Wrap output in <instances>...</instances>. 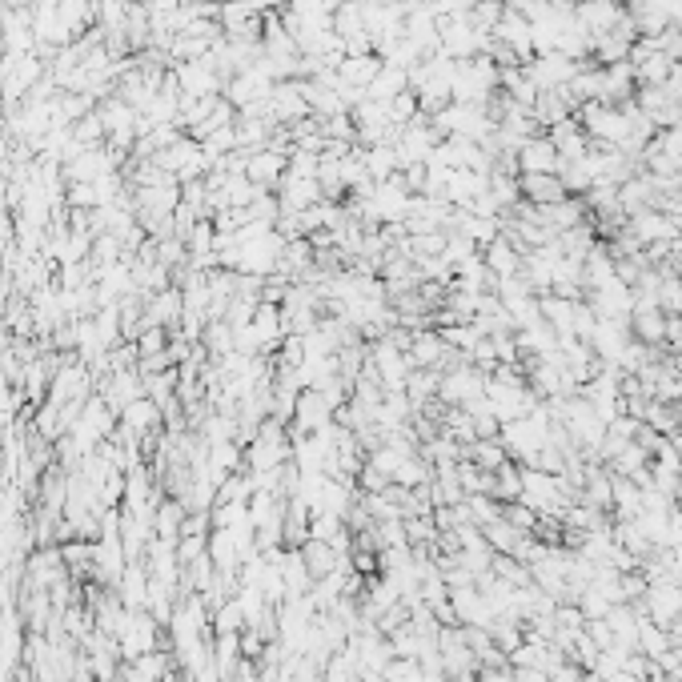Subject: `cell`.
Returning a JSON list of instances; mask_svg holds the SVG:
<instances>
[{
    "instance_id": "obj_1",
    "label": "cell",
    "mask_w": 682,
    "mask_h": 682,
    "mask_svg": "<svg viewBox=\"0 0 682 682\" xmlns=\"http://www.w3.org/2000/svg\"><path fill=\"white\" fill-rule=\"evenodd\" d=\"M265 109H269V121H277L285 129L305 121V117H313L309 113V97H305V81H277L273 93L265 97Z\"/></svg>"
},
{
    "instance_id": "obj_2",
    "label": "cell",
    "mask_w": 682,
    "mask_h": 682,
    "mask_svg": "<svg viewBox=\"0 0 682 682\" xmlns=\"http://www.w3.org/2000/svg\"><path fill=\"white\" fill-rule=\"evenodd\" d=\"M438 398L446 406H458L466 410L470 402L486 398V374L478 366H458V370H446L442 374V386H438Z\"/></svg>"
},
{
    "instance_id": "obj_3",
    "label": "cell",
    "mask_w": 682,
    "mask_h": 682,
    "mask_svg": "<svg viewBox=\"0 0 682 682\" xmlns=\"http://www.w3.org/2000/svg\"><path fill=\"white\" fill-rule=\"evenodd\" d=\"M522 73L538 85V93H546V89L570 85L574 73H578V61H570V57H562V53H538V57H530V61L522 65Z\"/></svg>"
},
{
    "instance_id": "obj_4",
    "label": "cell",
    "mask_w": 682,
    "mask_h": 682,
    "mask_svg": "<svg viewBox=\"0 0 682 682\" xmlns=\"http://www.w3.org/2000/svg\"><path fill=\"white\" fill-rule=\"evenodd\" d=\"M626 229L630 237L646 249V245H666V241H678V229L670 225V217L662 209H638L626 217Z\"/></svg>"
},
{
    "instance_id": "obj_5",
    "label": "cell",
    "mask_w": 682,
    "mask_h": 682,
    "mask_svg": "<svg viewBox=\"0 0 682 682\" xmlns=\"http://www.w3.org/2000/svg\"><path fill=\"white\" fill-rule=\"evenodd\" d=\"M638 602H642V610L650 614V622L674 626V618L682 614V586H678V582H650L646 594H642Z\"/></svg>"
},
{
    "instance_id": "obj_6",
    "label": "cell",
    "mask_w": 682,
    "mask_h": 682,
    "mask_svg": "<svg viewBox=\"0 0 682 682\" xmlns=\"http://www.w3.org/2000/svg\"><path fill=\"white\" fill-rule=\"evenodd\" d=\"M450 606L458 614V626H490L498 614L490 606V598L470 582V586H454L450 590Z\"/></svg>"
},
{
    "instance_id": "obj_7",
    "label": "cell",
    "mask_w": 682,
    "mask_h": 682,
    "mask_svg": "<svg viewBox=\"0 0 682 682\" xmlns=\"http://www.w3.org/2000/svg\"><path fill=\"white\" fill-rule=\"evenodd\" d=\"M285 169H289V157L277 153V149H257V153H249V161H245V177H249L257 189H265V193H277Z\"/></svg>"
},
{
    "instance_id": "obj_8",
    "label": "cell",
    "mask_w": 682,
    "mask_h": 682,
    "mask_svg": "<svg viewBox=\"0 0 682 682\" xmlns=\"http://www.w3.org/2000/svg\"><path fill=\"white\" fill-rule=\"evenodd\" d=\"M333 426V406L325 402L321 390H301L297 398V410H293V430L297 434H317V430H329Z\"/></svg>"
},
{
    "instance_id": "obj_9",
    "label": "cell",
    "mask_w": 682,
    "mask_h": 682,
    "mask_svg": "<svg viewBox=\"0 0 682 682\" xmlns=\"http://www.w3.org/2000/svg\"><path fill=\"white\" fill-rule=\"evenodd\" d=\"M494 37H498L502 45H510V49L518 53V61H522V65L534 57V29H530V21H526L518 9H506V13H502V21H498Z\"/></svg>"
},
{
    "instance_id": "obj_10",
    "label": "cell",
    "mask_w": 682,
    "mask_h": 682,
    "mask_svg": "<svg viewBox=\"0 0 682 682\" xmlns=\"http://www.w3.org/2000/svg\"><path fill=\"white\" fill-rule=\"evenodd\" d=\"M618 17H622V0H586V5H574V21L590 33V41L610 33Z\"/></svg>"
},
{
    "instance_id": "obj_11",
    "label": "cell",
    "mask_w": 682,
    "mask_h": 682,
    "mask_svg": "<svg viewBox=\"0 0 682 682\" xmlns=\"http://www.w3.org/2000/svg\"><path fill=\"white\" fill-rule=\"evenodd\" d=\"M518 193H522V201H530L538 209L566 201V185L558 181V173H522L518 177Z\"/></svg>"
},
{
    "instance_id": "obj_12",
    "label": "cell",
    "mask_w": 682,
    "mask_h": 682,
    "mask_svg": "<svg viewBox=\"0 0 682 682\" xmlns=\"http://www.w3.org/2000/svg\"><path fill=\"white\" fill-rule=\"evenodd\" d=\"M446 354H450V346L442 341L438 329H418L414 333V341H410V362H414V370H438L442 374Z\"/></svg>"
},
{
    "instance_id": "obj_13",
    "label": "cell",
    "mask_w": 682,
    "mask_h": 682,
    "mask_svg": "<svg viewBox=\"0 0 682 682\" xmlns=\"http://www.w3.org/2000/svg\"><path fill=\"white\" fill-rule=\"evenodd\" d=\"M558 165H562L558 149H554V141L546 133L522 141V149H518V169L522 173H558Z\"/></svg>"
},
{
    "instance_id": "obj_14",
    "label": "cell",
    "mask_w": 682,
    "mask_h": 682,
    "mask_svg": "<svg viewBox=\"0 0 682 682\" xmlns=\"http://www.w3.org/2000/svg\"><path fill=\"white\" fill-rule=\"evenodd\" d=\"M630 337L646 346H666V313L658 305H634L630 309Z\"/></svg>"
},
{
    "instance_id": "obj_15",
    "label": "cell",
    "mask_w": 682,
    "mask_h": 682,
    "mask_svg": "<svg viewBox=\"0 0 682 682\" xmlns=\"http://www.w3.org/2000/svg\"><path fill=\"white\" fill-rule=\"evenodd\" d=\"M574 305H578V301H566V297H558V293H542V297H538L542 321L558 333V346H562V341H578V337H574Z\"/></svg>"
},
{
    "instance_id": "obj_16",
    "label": "cell",
    "mask_w": 682,
    "mask_h": 682,
    "mask_svg": "<svg viewBox=\"0 0 682 682\" xmlns=\"http://www.w3.org/2000/svg\"><path fill=\"white\" fill-rule=\"evenodd\" d=\"M546 137L554 141L558 161H582V157H586V149H590V137H586V129L578 125V117H566L562 125L546 129Z\"/></svg>"
},
{
    "instance_id": "obj_17",
    "label": "cell",
    "mask_w": 682,
    "mask_h": 682,
    "mask_svg": "<svg viewBox=\"0 0 682 682\" xmlns=\"http://www.w3.org/2000/svg\"><path fill=\"white\" fill-rule=\"evenodd\" d=\"M301 558H305L313 582L325 578V574H333V570H341V566H350V554H341L333 542H321V538H309V542L301 546Z\"/></svg>"
},
{
    "instance_id": "obj_18",
    "label": "cell",
    "mask_w": 682,
    "mask_h": 682,
    "mask_svg": "<svg viewBox=\"0 0 682 682\" xmlns=\"http://www.w3.org/2000/svg\"><path fill=\"white\" fill-rule=\"evenodd\" d=\"M482 261H486V269L502 281V277H518L522 273V249L514 245V241H506L502 233L482 249Z\"/></svg>"
},
{
    "instance_id": "obj_19",
    "label": "cell",
    "mask_w": 682,
    "mask_h": 682,
    "mask_svg": "<svg viewBox=\"0 0 682 682\" xmlns=\"http://www.w3.org/2000/svg\"><path fill=\"white\" fill-rule=\"evenodd\" d=\"M382 57L378 53H362V57H341V65H337V77H341V85H350V89H370L374 85V77L382 73Z\"/></svg>"
},
{
    "instance_id": "obj_20",
    "label": "cell",
    "mask_w": 682,
    "mask_h": 682,
    "mask_svg": "<svg viewBox=\"0 0 682 682\" xmlns=\"http://www.w3.org/2000/svg\"><path fill=\"white\" fill-rule=\"evenodd\" d=\"M634 65V81L638 85H666V77L674 73V57L670 53H662V49H654V53H646L642 61H630Z\"/></svg>"
},
{
    "instance_id": "obj_21",
    "label": "cell",
    "mask_w": 682,
    "mask_h": 682,
    "mask_svg": "<svg viewBox=\"0 0 682 682\" xmlns=\"http://www.w3.org/2000/svg\"><path fill=\"white\" fill-rule=\"evenodd\" d=\"M410 89V77H406V69H398V65H382V73L374 77V85L366 89V97L370 101H382V105H390L398 93H406Z\"/></svg>"
},
{
    "instance_id": "obj_22",
    "label": "cell",
    "mask_w": 682,
    "mask_h": 682,
    "mask_svg": "<svg viewBox=\"0 0 682 682\" xmlns=\"http://www.w3.org/2000/svg\"><path fill=\"white\" fill-rule=\"evenodd\" d=\"M466 462H474V466H482V470H502V466L510 462V454H506V446H502L498 438H474V442L466 446Z\"/></svg>"
},
{
    "instance_id": "obj_23",
    "label": "cell",
    "mask_w": 682,
    "mask_h": 682,
    "mask_svg": "<svg viewBox=\"0 0 682 682\" xmlns=\"http://www.w3.org/2000/svg\"><path fill=\"white\" fill-rule=\"evenodd\" d=\"M438 386H442V374H438V370H414V374L406 378V398H410V406L422 410L426 402H434V398H438Z\"/></svg>"
},
{
    "instance_id": "obj_24",
    "label": "cell",
    "mask_w": 682,
    "mask_h": 682,
    "mask_svg": "<svg viewBox=\"0 0 682 682\" xmlns=\"http://www.w3.org/2000/svg\"><path fill=\"white\" fill-rule=\"evenodd\" d=\"M482 538H486V546L494 550V554H518V546H522V530H514L506 518H498V522H490V526H482Z\"/></svg>"
},
{
    "instance_id": "obj_25",
    "label": "cell",
    "mask_w": 682,
    "mask_h": 682,
    "mask_svg": "<svg viewBox=\"0 0 682 682\" xmlns=\"http://www.w3.org/2000/svg\"><path fill=\"white\" fill-rule=\"evenodd\" d=\"M362 161H366L370 181H390V177L398 173V153H394V145H370V149H362Z\"/></svg>"
},
{
    "instance_id": "obj_26",
    "label": "cell",
    "mask_w": 682,
    "mask_h": 682,
    "mask_svg": "<svg viewBox=\"0 0 682 682\" xmlns=\"http://www.w3.org/2000/svg\"><path fill=\"white\" fill-rule=\"evenodd\" d=\"M518 494H522V466L518 462H506L490 478V498L494 502H518Z\"/></svg>"
},
{
    "instance_id": "obj_27",
    "label": "cell",
    "mask_w": 682,
    "mask_h": 682,
    "mask_svg": "<svg viewBox=\"0 0 682 682\" xmlns=\"http://www.w3.org/2000/svg\"><path fill=\"white\" fill-rule=\"evenodd\" d=\"M658 273H662V281H658V309L662 313H682V281L670 273V265L658 269Z\"/></svg>"
},
{
    "instance_id": "obj_28",
    "label": "cell",
    "mask_w": 682,
    "mask_h": 682,
    "mask_svg": "<svg viewBox=\"0 0 682 682\" xmlns=\"http://www.w3.org/2000/svg\"><path fill=\"white\" fill-rule=\"evenodd\" d=\"M386 109H390V121H394L398 129H402V125H410V121H414V117L422 113V109H418V93H414V89L398 93V97H394V101H390Z\"/></svg>"
},
{
    "instance_id": "obj_29",
    "label": "cell",
    "mask_w": 682,
    "mask_h": 682,
    "mask_svg": "<svg viewBox=\"0 0 682 682\" xmlns=\"http://www.w3.org/2000/svg\"><path fill=\"white\" fill-rule=\"evenodd\" d=\"M502 518H506L514 530H522V534H534V530H538V514H534L526 502H502Z\"/></svg>"
},
{
    "instance_id": "obj_30",
    "label": "cell",
    "mask_w": 682,
    "mask_h": 682,
    "mask_svg": "<svg viewBox=\"0 0 682 682\" xmlns=\"http://www.w3.org/2000/svg\"><path fill=\"white\" fill-rule=\"evenodd\" d=\"M358 486H362V494H382V490L390 486V478H386L378 466H370V462H366V466L358 470Z\"/></svg>"
},
{
    "instance_id": "obj_31",
    "label": "cell",
    "mask_w": 682,
    "mask_h": 682,
    "mask_svg": "<svg viewBox=\"0 0 682 682\" xmlns=\"http://www.w3.org/2000/svg\"><path fill=\"white\" fill-rule=\"evenodd\" d=\"M478 682H518V678H514V666L502 662V666H478Z\"/></svg>"
},
{
    "instance_id": "obj_32",
    "label": "cell",
    "mask_w": 682,
    "mask_h": 682,
    "mask_svg": "<svg viewBox=\"0 0 682 682\" xmlns=\"http://www.w3.org/2000/svg\"><path fill=\"white\" fill-rule=\"evenodd\" d=\"M514 678H518V682H550V674H546V670H534V666L514 670Z\"/></svg>"
},
{
    "instance_id": "obj_33",
    "label": "cell",
    "mask_w": 682,
    "mask_h": 682,
    "mask_svg": "<svg viewBox=\"0 0 682 682\" xmlns=\"http://www.w3.org/2000/svg\"><path fill=\"white\" fill-rule=\"evenodd\" d=\"M666 630H670V638H674V642H682V614H678V618H674V626H666Z\"/></svg>"
},
{
    "instance_id": "obj_34",
    "label": "cell",
    "mask_w": 682,
    "mask_h": 682,
    "mask_svg": "<svg viewBox=\"0 0 682 682\" xmlns=\"http://www.w3.org/2000/svg\"><path fill=\"white\" fill-rule=\"evenodd\" d=\"M321 5H325V13H337L341 5H350V0H321Z\"/></svg>"
}]
</instances>
